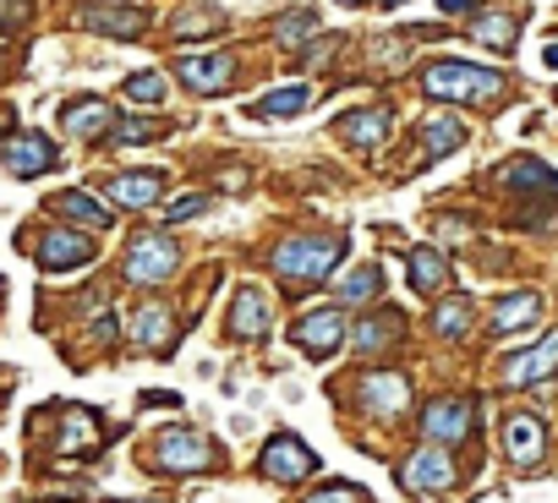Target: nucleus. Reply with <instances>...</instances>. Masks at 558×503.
<instances>
[{
  "label": "nucleus",
  "mask_w": 558,
  "mask_h": 503,
  "mask_svg": "<svg viewBox=\"0 0 558 503\" xmlns=\"http://www.w3.org/2000/svg\"><path fill=\"white\" fill-rule=\"evenodd\" d=\"M340 252H345V241L340 235H286L274 246V269L286 274V280H307V285H318V280H329V269L340 263Z\"/></svg>",
  "instance_id": "f257e3e1"
},
{
  "label": "nucleus",
  "mask_w": 558,
  "mask_h": 503,
  "mask_svg": "<svg viewBox=\"0 0 558 503\" xmlns=\"http://www.w3.org/2000/svg\"><path fill=\"white\" fill-rule=\"evenodd\" d=\"M422 88L433 94V99H498L504 94V77L498 72H482V66H460V61H438V66H427V77H422Z\"/></svg>",
  "instance_id": "f03ea898"
},
{
  "label": "nucleus",
  "mask_w": 558,
  "mask_h": 503,
  "mask_svg": "<svg viewBox=\"0 0 558 503\" xmlns=\"http://www.w3.org/2000/svg\"><path fill=\"white\" fill-rule=\"evenodd\" d=\"M132 285H165L175 274V241L159 235V230H143L132 246H126V269H121Z\"/></svg>",
  "instance_id": "7ed1b4c3"
},
{
  "label": "nucleus",
  "mask_w": 558,
  "mask_h": 503,
  "mask_svg": "<svg viewBox=\"0 0 558 503\" xmlns=\"http://www.w3.org/2000/svg\"><path fill=\"white\" fill-rule=\"evenodd\" d=\"M257 470H263L268 481H307V476L318 470V454H313L302 438L279 432V438H268V443H263V454H257Z\"/></svg>",
  "instance_id": "20e7f679"
},
{
  "label": "nucleus",
  "mask_w": 558,
  "mask_h": 503,
  "mask_svg": "<svg viewBox=\"0 0 558 503\" xmlns=\"http://www.w3.org/2000/svg\"><path fill=\"white\" fill-rule=\"evenodd\" d=\"M400 481H405L416 498H438V492L454 487V459H449L438 443H427V449H416V454L400 465Z\"/></svg>",
  "instance_id": "39448f33"
},
{
  "label": "nucleus",
  "mask_w": 558,
  "mask_h": 503,
  "mask_svg": "<svg viewBox=\"0 0 558 503\" xmlns=\"http://www.w3.org/2000/svg\"><path fill=\"white\" fill-rule=\"evenodd\" d=\"M291 340L307 351V356H335L340 351V340H345V312L340 307H318V312H307L296 329H291Z\"/></svg>",
  "instance_id": "423d86ee"
},
{
  "label": "nucleus",
  "mask_w": 558,
  "mask_h": 503,
  "mask_svg": "<svg viewBox=\"0 0 558 503\" xmlns=\"http://www.w3.org/2000/svg\"><path fill=\"white\" fill-rule=\"evenodd\" d=\"M159 465L165 470H208L214 465V443L203 438V432H165L159 438Z\"/></svg>",
  "instance_id": "0eeeda50"
},
{
  "label": "nucleus",
  "mask_w": 558,
  "mask_h": 503,
  "mask_svg": "<svg viewBox=\"0 0 558 503\" xmlns=\"http://www.w3.org/2000/svg\"><path fill=\"white\" fill-rule=\"evenodd\" d=\"M88 258H94V241L77 235V230H50L39 241V269H50V274H66V269L88 263Z\"/></svg>",
  "instance_id": "6e6552de"
},
{
  "label": "nucleus",
  "mask_w": 558,
  "mask_h": 503,
  "mask_svg": "<svg viewBox=\"0 0 558 503\" xmlns=\"http://www.w3.org/2000/svg\"><path fill=\"white\" fill-rule=\"evenodd\" d=\"M356 400H367L373 416H400L405 400H411V383H405L400 372H367V378L356 383Z\"/></svg>",
  "instance_id": "1a4fd4ad"
},
{
  "label": "nucleus",
  "mask_w": 558,
  "mask_h": 503,
  "mask_svg": "<svg viewBox=\"0 0 558 503\" xmlns=\"http://www.w3.org/2000/svg\"><path fill=\"white\" fill-rule=\"evenodd\" d=\"M422 432L444 449V443H460L471 432V400H433L427 416H422Z\"/></svg>",
  "instance_id": "9d476101"
},
{
  "label": "nucleus",
  "mask_w": 558,
  "mask_h": 503,
  "mask_svg": "<svg viewBox=\"0 0 558 503\" xmlns=\"http://www.w3.org/2000/svg\"><path fill=\"white\" fill-rule=\"evenodd\" d=\"M553 367H558V329H547L531 351H520V356L504 367V383H514V389H520V383H542Z\"/></svg>",
  "instance_id": "9b49d317"
},
{
  "label": "nucleus",
  "mask_w": 558,
  "mask_h": 503,
  "mask_svg": "<svg viewBox=\"0 0 558 503\" xmlns=\"http://www.w3.org/2000/svg\"><path fill=\"white\" fill-rule=\"evenodd\" d=\"M0 159H7V170H17V175H39V170L56 164V143L45 132H23L12 143H0Z\"/></svg>",
  "instance_id": "f8f14e48"
},
{
  "label": "nucleus",
  "mask_w": 558,
  "mask_h": 503,
  "mask_svg": "<svg viewBox=\"0 0 558 503\" xmlns=\"http://www.w3.org/2000/svg\"><path fill=\"white\" fill-rule=\"evenodd\" d=\"M542 449H547V427L536 421V416H509L504 421V454L514 459V465H536L542 459Z\"/></svg>",
  "instance_id": "ddd939ff"
},
{
  "label": "nucleus",
  "mask_w": 558,
  "mask_h": 503,
  "mask_svg": "<svg viewBox=\"0 0 558 503\" xmlns=\"http://www.w3.org/2000/svg\"><path fill=\"white\" fill-rule=\"evenodd\" d=\"M175 77L186 88H197V94H219L230 83V61L225 56H181L175 61Z\"/></svg>",
  "instance_id": "4468645a"
},
{
  "label": "nucleus",
  "mask_w": 558,
  "mask_h": 503,
  "mask_svg": "<svg viewBox=\"0 0 558 503\" xmlns=\"http://www.w3.org/2000/svg\"><path fill=\"white\" fill-rule=\"evenodd\" d=\"M268 329V296L257 285H241L235 291V307H230V334L235 340H257Z\"/></svg>",
  "instance_id": "2eb2a0df"
},
{
  "label": "nucleus",
  "mask_w": 558,
  "mask_h": 503,
  "mask_svg": "<svg viewBox=\"0 0 558 503\" xmlns=\"http://www.w3.org/2000/svg\"><path fill=\"white\" fill-rule=\"evenodd\" d=\"M170 340H175V318H170V307H159V302L137 307V318H132V345H143V351H165Z\"/></svg>",
  "instance_id": "dca6fc26"
},
{
  "label": "nucleus",
  "mask_w": 558,
  "mask_h": 503,
  "mask_svg": "<svg viewBox=\"0 0 558 503\" xmlns=\"http://www.w3.org/2000/svg\"><path fill=\"white\" fill-rule=\"evenodd\" d=\"M77 23H83L88 34H116V39L143 34V12H132V7H83Z\"/></svg>",
  "instance_id": "f3484780"
},
{
  "label": "nucleus",
  "mask_w": 558,
  "mask_h": 503,
  "mask_svg": "<svg viewBox=\"0 0 558 503\" xmlns=\"http://www.w3.org/2000/svg\"><path fill=\"white\" fill-rule=\"evenodd\" d=\"M498 181H504L509 192H547V197H558V175H553L542 159H509V164L498 170Z\"/></svg>",
  "instance_id": "a211bd4d"
},
{
  "label": "nucleus",
  "mask_w": 558,
  "mask_h": 503,
  "mask_svg": "<svg viewBox=\"0 0 558 503\" xmlns=\"http://www.w3.org/2000/svg\"><path fill=\"white\" fill-rule=\"evenodd\" d=\"M313 105V88L307 83H286V88H274V94H263L257 105H246V115H302Z\"/></svg>",
  "instance_id": "6ab92c4d"
},
{
  "label": "nucleus",
  "mask_w": 558,
  "mask_h": 503,
  "mask_svg": "<svg viewBox=\"0 0 558 503\" xmlns=\"http://www.w3.org/2000/svg\"><path fill=\"white\" fill-rule=\"evenodd\" d=\"M159 192H165V175H154V170H137V175H116L110 181V197L121 208H148Z\"/></svg>",
  "instance_id": "aec40b11"
},
{
  "label": "nucleus",
  "mask_w": 558,
  "mask_h": 503,
  "mask_svg": "<svg viewBox=\"0 0 558 503\" xmlns=\"http://www.w3.org/2000/svg\"><path fill=\"white\" fill-rule=\"evenodd\" d=\"M536 312H542V296H536V291H514V296H504V302L493 307V329H498V334H514V329L536 323Z\"/></svg>",
  "instance_id": "412c9836"
},
{
  "label": "nucleus",
  "mask_w": 558,
  "mask_h": 503,
  "mask_svg": "<svg viewBox=\"0 0 558 503\" xmlns=\"http://www.w3.org/2000/svg\"><path fill=\"white\" fill-rule=\"evenodd\" d=\"M444 280H449L444 252H438V246H416V252H411V285H416L422 296H438Z\"/></svg>",
  "instance_id": "4be33fe9"
},
{
  "label": "nucleus",
  "mask_w": 558,
  "mask_h": 503,
  "mask_svg": "<svg viewBox=\"0 0 558 503\" xmlns=\"http://www.w3.org/2000/svg\"><path fill=\"white\" fill-rule=\"evenodd\" d=\"M61 126H66L72 137H99V132H110L116 121H110V105L88 99V105H66V110H61Z\"/></svg>",
  "instance_id": "5701e85b"
},
{
  "label": "nucleus",
  "mask_w": 558,
  "mask_h": 503,
  "mask_svg": "<svg viewBox=\"0 0 558 503\" xmlns=\"http://www.w3.org/2000/svg\"><path fill=\"white\" fill-rule=\"evenodd\" d=\"M389 110H356V115H345L340 121V137L345 143H362V148H373V143H384L389 137Z\"/></svg>",
  "instance_id": "b1692460"
},
{
  "label": "nucleus",
  "mask_w": 558,
  "mask_h": 503,
  "mask_svg": "<svg viewBox=\"0 0 558 503\" xmlns=\"http://www.w3.org/2000/svg\"><path fill=\"white\" fill-rule=\"evenodd\" d=\"M465 143V126L454 121V115H433L427 126H422V148H427V159H444V154H454Z\"/></svg>",
  "instance_id": "393cba45"
},
{
  "label": "nucleus",
  "mask_w": 558,
  "mask_h": 503,
  "mask_svg": "<svg viewBox=\"0 0 558 503\" xmlns=\"http://www.w3.org/2000/svg\"><path fill=\"white\" fill-rule=\"evenodd\" d=\"M56 213H72V219H83V224H94V230L116 224V213H110L94 192H61V197H56Z\"/></svg>",
  "instance_id": "a878e982"
},
{
  "label": "nucleus",
  "mask_w": 558,
  "mask_h": 503,
  "mask_svg": "<svg viewBox=\"0 0 558 503\" xmlns=\"http://www.w3.org/2000/svg\"><path fill=\"white\" fill-rule=\"evenodd\" d=\"M94 443H99V421L72 405L66 421H61V443H56V449H61V454H83V449H94Z\"/></svg>",
  "instance_id": "bb28decb"
},
{
  "label": "nucleus",
  "mask_w": 558,
  "mask_h": 503,
  "mask_svg": "<svg viewBox=\"0 0 558 503\" xmlns=\"http://www.w3.org/2000/svg\"><path fill=\"white\" fill-rule=\"evenodd\" d=\"M395 334H400V323H395V318H367V323H356V329H351V345H356L362 356H378L384 345H395Z\"/></svg>",
  "instance_id": "cd10ccee"
},
{
  "label": "nucleus",
  "mask_w": 558,
  "mask_h": 503,
  "mask_svg": "<svg viewBox=\"0 0 558 503\" xmlns=\"http://www.w3.org/2000/svg\"><path fill=\"white\" fill-rule=\"evenodd\" d=\"M471 34H476L482 45H493V50H509V45H514V34H520V23H514V17H504V12H493V17H482Z\"/></svg>",
  "instance_id": "c85d7f7f"
},
{
  "label": "nucleus",
  "mask_w": 558,
  "mask_h": 503,
  "mask_svg": "<svg viewBox=\"0 0 558 503\" xmlns=\"http://www.w3.org/2000/svg\"><path fill=\"white\" fill-rule=\"evenodd\" d=\"M433 329H438L444 340H454V334H465V329H471V302H465V296H454V302H444V307L433 312Z\"/></svg>",
  "instance_id": "c756f323"
},
{
  "label": "nucleus",
  "mask_w": 558,
  "mask_h": 503,
  "mask_svg": "<svg viewBox=\"0 0 558 503\" xmlns=\"http://www.w3.org/2000/svg\"><path fill=\"white\" fill-rule=\"evenodd\" d=\"M378 285H384V274H378V269H356V274H345V280H340V296L356 307V302H373V296H378Z\"/></svg>",
  "instance_id": "7c9ffc66"
},
{
  "label": "nucleus",
  "mask_w": 558,
  "mask_h": 503,
  "mask_svg": "<svg viewBox=\"0 0 558 503\" xmlns=\"http://www.w3.org/2000/svg\"><path fill=\"white\" fill-rule=\"evenodd\" d=\"M313 28H318V17H313V12H291V17H279V23H274V39L291 50V45H296V39H307Z\"/></svg>",
  "instance_id": "2f4dec72"
},
{
  "label": "nucleus",
  "mask_w": 558,
  "mask_h": 503,
  "mask_svg": "<svg viewBox=\"0 0 558 503\" xmlns=\"http://www.w3.org/2000/svg\"><path fill=\"white\" fill-rule=\"evenodd\" d=\"M126 99H132V105H159V99H165V77H159V72L126 77Z\"/></svg>",
  "instance_id": "473e14b6"
},
{
  "label": "nucleus",
  "mask_w": 558,
  "mask_h": 503,
  "mask_svg": "<svg viewBox=\"0 0 558 503\" xmlns=\"http://www.w3.org/2000/svg\"><path fill=\"white\" fill-rule=\"evenodd\" d=\"M208 28H219V7H197V12L175 17V39H192V34H208Z\"/></svg>",
  "instance_id": "72a5a7b5"
},
{
  "label": "nucleus",
  "mask_w": 558,
  "mask_h": 503,
  "mask_svg": "<svg viewBox=\"0 0 558 503\" xmlns=\"http://www.w3.org/2000/svg\"><path fill=\"white\" fill-rule=\"evenodd\" d=\"M110 143H154V126L148 121H116L110 126Z\"/></svg>",
  "instance_id": "f704fd0d"
},
{
  "label": "nucleus",
  "mask_w": 558,
  "mask_h": 503,
  "mask_svg": "<svg viewBox=\"0 0 558 503\" xmlns=\"http://www.w3.org/2000/svg\"><path fill=\"white\" fill-rule=\"evenodd\" d=\"M307 503H362V487L335 481V487H324V492H307Z\"/></svg>",
  "instance_id": "c9c22d12"
},
{
  "label": "nucleus",
  "mask_w": 558,
  "mask_h": 503,
  "mask_svg": "<svg viewBox=\"0 0 558 503\" xmlns=\"http://www.w3.org/2000/svg\"><path fill=\"white\" fill-rule=\"evenodd\" d=\"M192 213H203V197H175L170 208H165V219L175 224V219H192Z\"/></svg>",
  "instance_id": "e433bc0d"
},
{
  "label": "nucleus",
  "mask_w": 558,
  "mask_h": 503,
  "mask_svg": "<svg viewBox=\"0 0 558 503\" xmlns=\"http://www.w3.org/2000/svg\"><path fill=\"white\" fill-rule=\"evenodd\" d=\"M438 12H449V17H460V12H471V0H438Z\"/></svg>",
  "instance_id": "4c0bfd02"
},
{
  "label": "nucleus",
  "mask_w": 558,
  "mask_h": 503,
  "mask_svg": "<svg viewBox=\"0 0 558 503\" xmlns=\"http://www.w3.org/2000/svg\"><path fill=\"white\" fill-rule=\"evenodd\" d=\"M542 61H547V66L558 72V45H547V56H542Z\"/></svg>",
  "instance_id": "58836bf2"
},
{
  "label": "nucleus",
  "mask_w": 558,
  "mask_h": 503,
  "mask_svg": "<svg viewBox=\"0 0 558 503\" xmlns=\"http://www.w3.org/2000/svg\"><path fill=\"white\" fill-rule=\"evenodd\" d=\"M351 7H356V0H351Z\"/></svg>",
  "instance_id": "ea45409f"
}]
</instances>
